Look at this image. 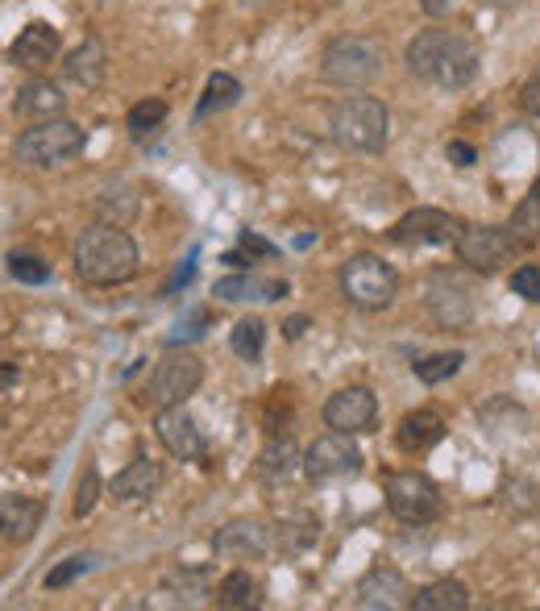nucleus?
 I'll return each mask as SVG.
<instances>
[{
    "mask_svg": "<svg viewBox=\"0 0 540 611\" xmlns=\"http://www.w3.org/2000/svg\"><path fill=\"white\" fill-rule=\"evenodd\" d=\"M387 50L371 34H341L320 55V80L337 87H366L383 75Z\"/></svg>",
    "mask_w": 540,
    "mask_h": 611,
    "instance_id": "obj_4",
    "label": "nucleus"
},
{
    "mask_svg": "<svg viewBox=\"0 0 540 611\" xmlns=\"http://www.w3.org/2000/svg\"><path fill=\"white\" fill-rule=\"evenodd\" d=\"M96 212H101L108 225H129V221L138 216V191L117 179V184H108V188L96 196Z\"/></svg>",
    "mask_w": 540,
    "mask_h": 611,
    "instance_id": "obj_30",
    "label": "nucleus"
},
{
    "mask_svg": "<svg viewBox=\"0 0 540 611\" xmlns=\"http://www.w3.org/2000/svg\"><path fill=\"white\" fill-rule=\"evenodd\" d=\"M208 308H191L187 317H179V325H175V333H171V345H184V341H196V338H204V329H208Z\"/></svg>",
    "mask_w": 540,
    "mask_h": 611,
    "instance_id": "obj_38",
    "label": "nucleus"
},
{
    "mask_svg": "<svg viewBox=\"0 0 540 611\" xmlns=\"http://www.w3.org/2000/svg\"><path fill=\"white\" fill-rule=\"evenodd\" d=\"M13 383H17V371H13V362H4V391H13Z\"/></svg>",
    "mask_w": 540,
    "mask_h": 611,
    "instance_id": "obj_46",
    "label": "nucleus"
},
{
    "mask_svg": "<svg viewBox=\"0 0 540 611\" xmlns=\"http://www.w3.org/2000/svg\"><path fill=\"white\" fill-rule=\"evenodd\" d=\"M362 470V449L353 442V433H341L332 428L325 437H316L304 454V474L312 483H329V479H345V474H357Z\"/></svg>",
    "mask_w": 540,
    "mask_h": 611,
    "instance_id": "obj_9",
    "label": "nucleus"
},
{
    "mask_svg": "<svg viewBox=\"0 0 540 611\" xmlns=\"http://www.w3.org/2000/svg\"><path fill=\"white\" fill-rule=\"evenodd\" d=\"M329 129L337 138V146L357 150V154H378L391 138V113L378 96L353 92V96H341L332 105Z\"/></svg>",
    "mask_w": 540,
    "mask_h": 611,
    "instance_id": "obj_3",
    "label": "nucleus"
},
{
    "mask_svg": "<svg viewBox=\"0 0 540 611\" xmlns=\"http://www.w3.org/2000/svg\"><path fill=\"white\" fill-rule=\"evenodd\" d=\"M357 608H366V611L412 608V587H408V578H403L399 569L378 566L357 583Z\"/></svg>",
    "mask_w": 540,
    "mask_h": 611,
    "instance_id": "obj_15",
    "label": "nucleus"
},
{
    "mask_svg": "<svg viewBox=\"0 0 540 611\" xmlns=\"http://www.w3.org/2000/svg\"><path fill=\"white\" fill-rule=\"evenodd\" d=\"M154 433H159V442L171 458H179V462H200L208 454L204 445V433L196 428L191 421V412H187L184 403H175V408H159V416H154Z\"/></svg>",
    "mask_w": 540,
    "mask_h": 611,
    "instance_id": "obj_12",
    "label": "nucleus"
},
{
    "mask_svg": "<svg viewBox=\"0 0 540 611\" xmlns=\"http://www.w3.org/2000/svg\"><path fill=\"white\" fill-rule=\"evenodd\" d=\"M75 274L87 287H117L138 274V246L125 225H87L75 242Z\"/></svg>",
    "mask_w": 540,
    "mask_h": 611,
    "instance_id": "obj_2",
    "label": "nucleus"
},
{
    "mask_svg": "<svg viewBox=\"0 0 540 611\" xmlns=\"http://www.w3.org/2000/svg\"><path fill=\"white\" fill-rule=\"evenodd\" d=\"M295 466H304V458H300V449H295V442L291 437H270L267 445H262V454H258V474L267 479V483H283Z\"/></svg>",
    "mask_w": 540,
    "mask_h": 611,
    "instance_id": "obj_24",
    "label": "nucleus"
},
{
    "mask_svg": "<svg viewBox=\"0 0 540 611\" xmlns=\"http://www.w3.org/2000/svg\"><path fill=\"white\" fill-rule=\"evenodd\" d=\"M291 287L287 279H258V274H228V279H216L212 295H221L225 304H246V299H262V304H274L283 299Z\"/></svg>",
    "mask_w": 540,
    "mask_h": 611,
    "instance_id": "obj_20",
    "label": "nucleus"
},
{
    "mask_svg": "<svg viewBox=\"0 0 540 611\" xmlns=\"http://www.w3.org/2000/svg\"><path fill=\"white\" fill-rule=\"evenodd\" d=\"M67 108V96L50 80H30V84L17 87L13 96V113L17 117H30V121H50V117H62Z\"/></svg>",
    "mask_w": 540,
    "mask_h": 611,
    "instance_id": "obj_21",
    "label": "nucleus"
},
{
    "mask_svg": "<svg viewBox=\"0 0 540 611\" xmlns=\"http://www.w3.org/2000/svg\"><path fill=\"white\" fill-rule=\"evenodd\" d=\"M424 308H429V317H433L441 329H466V325L474 320L470 292H466L449 271H433L429 292H424Z\"/></svg>",
    "mask_w": 540,
    "mask_h": 611,
    "instance_id": "obj_11",
    "label": "nucleus"
},
{
    "mask_svg": "<svg viewBox=\"0 0 540 611\" xmlns=\"http://www.w3.org/2000/svg\"><path fill=\"white\" fill-rule=\"evenodd\" d=\"M262 603V595H258V578L249 574V569H233L225 574L221 583H216V608L225 611H249Z\"/></svg>",
    "mask_w": 540,
    "mask_h": 611,
    "instance_id": "obj_27",
    "label": "nucleus"
},
{
    "mask_svg": "<svg viewBox=\"0 0 540 611\" xmlns=\"http://www.w3.org/2000/svg\"><path fill=\"white\" fill-rule=\"evenodd\" d=\"M457 233H461V221L445 209H415L391 230V242L408 246V250L412 246H449V242H457Z\"/></svg>",
    "mask_w": 540,
    "mask_h": 611,
    "instance_id": "obj_13",
    "label": "nucleus"
},
{
    "mask_svg": "<svg viewBox=\"0 0 540 611\" xmlns=\"http://www.w3.org/2000/svg\"><path fill=\"white\" fill-rule=\"evenodd\" d=\"M316 541H320V520L312 516L308 507L291 512L287 520H283V528H279V549H283V553H291V557L308 553Z\"/></svg>",
    "mask_w": 540,
    "mask_h": 611,
    "instance_id": "obj_28",
    "label": "nucleus"
},
{
    "mask_svg": "<svg viewBox=\"0 0 540 611\" xmlns=\"http://www.w3.org/2000/svg\"><path fill=\"white\" fill-rule=\"evenodd\" d=\"M512 292L524 295L528 304H540V267L537 262H528V267H519V271L512 274Z\"/></svg>",
    "mask_w": 540,
    "mask_h": 611,
    "instance_id": "obj_39",
    "label": "nucleus"
},
{
    "mask_svg": "<svg viewBox=\"0 0 540 611\" xmlns=\"http://www.w3.org/2000/svg\"><path fill=\"white\" fill-rule=\"evenodd\" d=\"M441 437H445V421H441V412H433V408H415V412H408L399 421V445L408 454H424V449L441 445Z\"/></svg>",
    "mask_w": 540,
    "mask_h": 611,
    "instance_id": "obj_23",
    "label": "nucleus"
},
{
    "mask_svg": "<svg viewBox=\"0 0 540 611\" xmlns=\"http://www.w3.org/2000/svg\"><path fill=\"white\" fill-rule=\"evenodd\" d=\"M415 611H466L470 608V590L461 587L457 578H441V583H429L412 595Z\"/></svg>",
    "mask_w": 540,
    "mask_h": 611,
    "instance_id": "obj_25",
    "label": "nucleus"
},
{
    "mask_svg": "<svg viewBox=\"0 0 540 611\" xmlns=\"http://www.w3.org/2000/svg\"><path fill=\"white\" fill-rule=\"evenodd\" d=\"M59 30L50 22H30L17 34V43L9 46V63H17L21 71H42L59 59Z\"/></svg>",
    "mask_w": 540,
    "mask_h": 611,
    "instance_id": "obj_16",
    "label": "nucleus"
},
{
    "mask_svg": "<svg viewBox=\"0 0 540 611\" xmlns=\"http://www.w3.org/2000/svg\"><path fill=\"white\" fill-rule=\"evenodd\" d=\"M159 486H163V466L154 462V458H145V454H138V458L113 479V500H117V504H145V500L159 495Z\"/></svg>",
    "mask_w": 540,
    "mask_h": 611,
    "instance_id": "obj_18",
    "label": "nucleus"
},
{
    "mask_svg": "<svg viewBox=\"0 0 540 611\" xmlns=\"http://www.w3.org/2000/svg\"><path fill=\"white\" fill-rule=\"evenodd\" d=\"M212 549H216L221 557H237V562L262 557L270 549V528L262 525V520H228L225 528H216Z\"/></svg>",
    "mask_w": 540,
    "mask_h": 611,
    "instance_id": "obj_17",
    "label": "nucleus"
},
{
    "mask_svg": "<svg viewBox=\"0 0 540 611\" xmlns=\"http://www.w3.org/2000/svg\"><path fill=\"white\" fill-rule=\"evenodd\" d=\"M454 250H457V262H466L470 271L491 274V271H498V262H507L519 246H516V237L507 233V225H503V230H498V225H461Z\"/></svg>",
    "mask_w": 540,
    "mask_h": 611,
    "instance_id": "obj_10",
    "label": "nucleus"
},
{
    "mask_svg": "<svg viewBox=\"0 0 540 611\" xmlns=\"http://www.w3.org/2000/svg\"><path fill=\"white\" fill-rule=\"evenodd\" d=\"M237 246H242L249 258H274V254H279V246H274V242H267L262 233H254V230L237 233Z\"/></svg>",
    "mask_w": 540,
    "mask_h": 611,
    "instance_id": "obj_40",
    "label": "nucleus"
},
{
    "mask_svg": "<svg viewBox=\"0 0 540 611\" xmlns=\"http://www.w3.org/2000/svg\"><path fill=\"white\" fill-rule=\"evenodd\" d=\"M163 121H166V101H142V105L129 108V117H125L129 138H138V142H145Z\"/></svg>",
    "mask_w": 540,
    "mask_h": 611,
    "instance_id": "obj_33",
    "label": "nucleus"
},
{
    "mask_svg": "<svg viewBox=\"0 0 540 611\" xmlns=\"http://www.w3.org/2000/svg\"><path fill=\"white\" fill-rule=\"evenodd\" d=\"M0 525H4L9 545H25L42 525V504L30 500V495H4L0 500Z\"/></svg>",
    "mask_w": 540,
    "mask_h": 611,
    "instance_id": "obj_22",
    "label": "nucleus"
},
{
    "mask_svg": "<svg viewBox=\"0 0 540 611\" xmlns=\"http://www.w3.org/2000/svg\"><path fill=\"white\" fill-rule=\"evenodd\" d=\"M221 262H228V267H237V271H246L249 267V258H246V250H233V254H225Z\"/></svg>",
    "mask_w": 540,
    "mask_h": 611,
    "instance_id": "obj_45",
    "label": "nucleus"
},
{
    "mask_svg": "<svg viewBox=\"0 0 540 611\" xmlns=\"http://www.w3.org/2000/svg\"><path fill=\"white\" fill-rule=\"evenodd\" d=\"M228 350L237 354L242 362H258L262 350H267V320L258 317H242L228 333Z\"/></svg>",
    "mask_w": 540,
    "mask_h": 611,
    "instance_id": "obj_31",
    "label": "nucleus"
},
{
    "mask_svg": "<svg viewBox=\"0 0 540 611\" xmlns=\"http://www.w3.org/2000/svg\"><path fill=\"white\" fill-rule=\"evenodd\" d=\"M491 4H519V0H491Z\"/></svg>",
    "mask_w": 540,
    "mask_h": 611,
    "instance_id": "obj_47",
    "label": "nucleus"
},
{
    "mask_svg": "<svg viewBox=\"0 0 540 611\" xmlns=\"http://www.w3.org/2000/svg\"><path fill=\"white\" fill-rule=\"evenodd\" d=\"M461 362H466V354L461 350H445V354H429V359L412 362L415 379L424 383V387H436V383L454 379L457 371H461Z\"/></svg>",
    "mask_w": 540,
    "mask_h": 611,
    "instance_id": "obj_32",
    "label": "nucleus"
},
{
    "mask_svg": "<svg viewBox=\"0 0 540 611\" xmlns=\"http://www.w3.org/2000/svg\"><path fill=\"white\" fill-rule=\"evenodd\" d=\"M9 274H13L17 283L42 287V283H50V262H42L34 254H9Z\"/></svg>",
    "mask_w": 540,
    "mask_h": 611,
    "instance_id": "obj_36",
    "label": "nucleus"
},
{
    "mask_svg": "<svg viewBox=\"0 0 540 611\" xmlns=\"http://www.w3.org/2000/svg\"><path fill=\"white\" fill-rule=\"evenodd\" d=\"M92 566H96V557H92V553H71V557H62L59 566L46 574V590L71 587V583H75V578H83V574H87Z\"/></svg>",
    "mask_w": 540,
    "mask_h": 611,
    "instance_id": "obj_35",
    "label": "nucleus"
},
{
    "mask_svg": "<svg viewBox=\"0 0 540 611\" xmlns=\"http://www.w3.org/2000/svg\"><path fill=\"white\" fill-rule=\"evenodd\" d=\"M507 233L516 237L519 250H532V246H540V179L528 188V196L516 204V212H512V221H507Z\"/></svg>",
    "mask_w": 540,
    "mask_h": 611,
    "instance_id": "obj_26",
    "label": "nucleus"
},
{
    "mask_svg": "<svg viewBox=\"0 0 540 611\" xmlns=\"http://www.w3.org/2000/svg\"><path fill=\"white\" fill-rule=\"evenodd\" d=\"M200 383H204V362L196 359L191 350L171 345L163 359H159V366H154L150 383H145L142 400L150 408H175V403H187V396H196Z\"/></svg>",
    "mask_w": 540,
    "mask_h": 611,
    "instance_id": "obj_7",
    "label": "nucleus"
},
{
    "mask_svg": "<svg viewBox=\"0 0 540 611\" xmlns=\"http://www.w3.org/2000/svg\"><path fill=\"white\" fill-rule=\"evenodd\" d=\"M96 500H101V470L96 466H87L80 474V486H75V516H87L92 507H96Z\"/></svg>",
    "mask_w": 540,
    "mask_h": 611,
    "instance_id": "obj_37",
    "label": "nucleus"
},
{
    "mask_svg": "<svg viewBox=\"0 0 540 611\" xmlns=\"http://www.w3.org/2000/svg\"><path fill=\"white\" fill-rule=\"evenodd\" d=\"M337 283H341V295L350 299L353 308H362V313H383V308H391L395 295H399V274L378 254H353V258H345Z\"/></svg>",
    "mask_w": 540,
    "mask_h": 611,
    "instance_id": "obj_5",
    "label": "nucleus"
},
{
    "mask_svg": "<svg viewBox=\"0 0 540 611\" xmlns=\"http://www.w3.org/2000/svg\"><path fill=\"white\" fill-rule=\"evenodd\" d=\"M387 507L403 525H429L441 516V486L424 470H399L387 479Z\"/></svg>",
    "mask_w": 540,
    "mask_h": 611,
    "instance_id": "obj_8",
    "label": "nucleus"
},
{
    "mask_svg": "<svg viewBox=\"0 0 540 611\" xmlns=\"http://www.w3.org/2000/svg\"><path fill=\"white\" fill-rule=\"evenodd\" d=\"M519 105H524V113L540 117V67L532 71V80L524 84V92H519Z\"/></svg>",
    "mask_w": 540,
    "mask_h": 611,
    "instance_id": "obj_41",
    "label": "nucleus"
},
{
    "mask_svg": "<svg viewBox=\"0 0 540 611\" xmlns=\"http://www.w3.org/2000/svg\"><path fill=\"white\" fill-rule=\"evenodd\" d=\"M242 101V84L228 75V71H216V75H208L204 84V96H200V105H196V121H204L212 113H225Z\"/></svg>",
    "mask_w": 540,
    "mask_h": 611,
    "instance_id": "obj_29",
    "label": "nucleus"
},
{
    "mask_svg": "<svg viewBox=\"0 0 540 611\" xmlns=\"http://www.w3.org/2000/svg\"><path fill=\"white\" fill-rule=\"evenodd\" d=\"M304 329H308V317H291L287 325H283V333H287L291 341H295V338H304Z\"/></svg>",
    "mask_w": 540,
    "mask_h": 611,
    "instance_id": "obj_44",
    "label": "nucleus"
},
{
    "mask_svg": "<svg viewBox=\"0 0 540 611\" xmlns=\"http://www.w3.org/2000/svg\"><path fill=\"white\" fill-rule=\"evenodd\" d=\"M378 421V400L371 387H341L325 400V424L341 433H371Z\"/></svg>",
    "mask_w": 540,
    "mask_h": 611,
    "instance_id": "obj_14",
    "label": "nucleus"
},
{
    "mask_svg": "<svg viewBox=\"0 0 540 611\" xmlns=\"http://www.w3.org/2000/svg\"><path fill=\"white\" fill-rule=\"evenodd\" d=\"M83 146H87V133L75 121L50 117V121H38V126L25 129L17 138V146H13V154L25 167H62L75 154H83Z\"/></svg>",
    "mask_w": 540,
    "mask_h": 611,
    "instance_id": "obj_6",
    "label": "nucleus"
},
{
    "mask_svg": "<svg viewBox=\"0 0 540 611\" xmlns=\"http://www.w3.org/2000/svg\"><path fill=\"white\" fill-rule=\"evenodd\" d=\"M445 154H449V163H454V167H474V163H478L474 146H466V142H449V146H445Z\"/></svg>",
    "mask_w": 540,
    "mask_h": 611,
    "instance_id": "obj_42",
    "label": "nucleus"
},
{
    "mask_svg": "<svg viewBox=\"0 0 540 611\" xmlns=\"http://www.w3.org/2000/svg\"><path fill=\"white\" fill-rule=\"evenodd\" d=\"M104 75H108V50H104V43L92 34V38H83V43L67 55L62 80L75 87H101Z\"/></svg>",
    "mask_w": 540,
    "mask_h": 611,
    "instance_id": "obj_19",
    "label": "nucleus"
},
{
    "mask_svg": "<svg viewBox=\"0 0 540 611\" xmlns=\"http://www.w3.org/2000/svg\"><path fill=\"white\" fill-rule=\"evenodd\" d=\"M415 4H420L429 17H449L457 9V0H415Z\"/></svg>",
    "mask_w": 540,
    "mask_h": 611,
    "instance_id": "obj_43",
    "label": "nucleus"
},
{
    "mask_svg": "<svg viewBox=\"0 0 540 611\" xmlns=\"http://www.w3.org/2000/svg\"><path fill=\"white\" fill-rule=\"evenodd\" d=\"M208 578H212V569L208 566H196V569H171L166 574V587L179 590V603H196V595H208Z\"/></svg>",
    "mask_w": 540,
    "mask_h": 611,
    "instance_id": "obj_34",
    "label": "nucleus"
},
{
    "mask_svg": "<svg viewBox=\"0 0 540 611\" xmlns=\"http://www.w3.org/2000/svg\"><path fill=\"white\" fill-rule=\"evenodd\" d=\"M408 71L436 87H470L482 71V50L461 30H424L408 43Z\"/></svg>",
    "mask_w": 540,
    "mask_h": 611,
    "instance_id": "obj_1",
    "label": "nucleus"
}]
</instances>
